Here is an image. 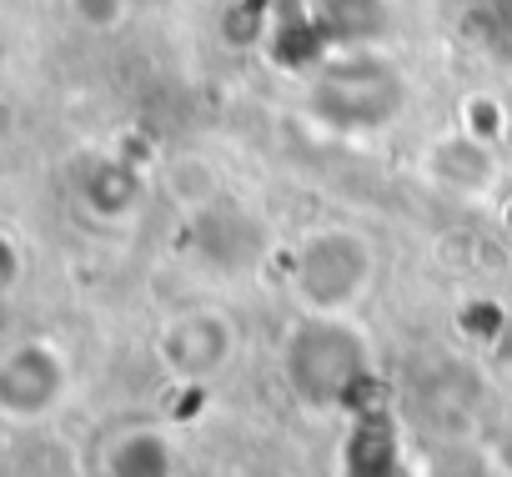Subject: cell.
Masks as SVG:
<instances>
[{
    "mask_svg": "<svg viewBox=\"0 0 512 477\" xmlns=\"http://www.w3.org/2000/svg\"><path fill=\"white\" fill-rule=\"evenodd\" d=\"M282 377L312 412L362 407L372 387V342L352 317H302L282 342Z\"/></svg>",
    "mask_w": 512,
    "mask_h": 477,
    "instance_id": "6da1fadb",
    "label": "cell"
},
{
    "mask_svg": "<svg viewBox=\"0 0 512 477\" xmlns=\"http://www.w3.org/2000/svg\"><path fill=\"white\" fill-rule=\"evenodd\" d=\"M312 116L327 126V131H342V136H372V131H387L402 106H407V81L402 71L377 56L372 46L367 51H347L337 61H327L312 81Z\"/></svg>",
    "mask_w": 512,
    "mask_h": 477,
    "instance_id": "7a4b0ae2",
    "label": "cell"
},
{
    "mask_svg": "<svg viewBox=\"0 0 512 477\" xmlns=\"http://www.w3.org/2000/svg\"><path fill=\"white\" fill-rule=\"evenodd\" d=\"M372 287V247L352 226H322L292 257V292L312 317H352Z\"/></svg>",
    "mask_w": 512,
    "mask_h": 477,
    "instance_id": "3957f363",
    "label": "cell"
},
{
    "mask_svg": "<svg viewBox=\"0 0 512 477\" xmlns=\"http://www.w3.org/2000/svg\"><path fill=\"white\" fill-rule=\"evenodd\" d=\"M236 352V327L226 312H211V307H196V312H181L166 332H161V357L176 377L186 382H206L216 377Z\"/></svg>",
    "mask_w": 512,
    "mask_h": 477,
    "instance_id": "277c9868",
    "label": "cell"
},
{
    "mask_svg": "<svg viewBox=\"0 0 512 477\" xmlns=\"http://www.w3.org/2000/svg\"><path fill=\"white\" fill-rule=\"evenodd\" d=\"M342 477H407L402 437L387 412H377V407L357 412L347 447H342Z\"/></svg>",
    "mask_w": 512,
    "mask_h": 477,
    "instance_id": "5b68a950",
    "label": "cell"
},
{
    "mask_svg": "<svg viewBox=\"0 0 512 477\" xmlns=\"http://www.w3.org/2000/svg\"><path fill=\"white\" fill-rule=\"evenodd\" d=\"M66 387V372H61V357L46 352V347H26L6 362V377H0V402L11 412H46Z\"/></svg>",
    "mask_w": 512,
    "mask_h": 477,
    "instance_id": "8992f818",
    "label": "cell"
},
{
    "mask_svg": "<svg viewBox=\"0 0 512 477\" xmlns=\"http://www.w3.org/2000/svg\"><path fill=\"white\" fill-rule=\"evenodd\" d=\"M312 26L332 46L367 51L377 36H387L392 11H387V0H312Z\"/></svg>",
    "mask_w": 512,
    "mask_h": 477,
    "instance_id": "52a82bcc",
    "label": "cell"
},
{
    "mask_svg": "<svg viewBox=\"0 0 512 477\" xmlns=\"http://www.w3.org/2000/svg\"><path fill=\"white\" fill-rule=\"evenodd\" d=\"M427 171H432V181L442 191L477 196V191L492 186V151H487V141L462 131V136H447V141H437L427 151Z\"/></svg>",
    "mask_w": 512,
    "mask_h": 477,
    "instance_id": "ba28073f",
    "label": "cell"
},
{
    "mask_svg": "<svg viewBox=\"0 0 512 477\" xmlns=\"http://www.w3.org/2000/svg\"><path fill=\"white\" fill-rule=\"evenodd\" d=\"M111 477H176V457H171L166 437L131 432L111 447Z\"/></svg>",
    "mask_w": 512,
    "mask_h": 477,
    "instance_id": "9c48e42d",
    "label": "cell"
},
{
    "mask_svg": "<svg viewBox=\"0 0 512 477\" xmlns=\"http://www.w3.org/2000/svg\"><path fill=\"white\" fill-rule=\"evenodd\" d=\"M427 477H507V472H502L492 457L472 452V447H447V452L432 462Z\"/></svg>",
    "mask_w": 512,
    "mask_h": 477,
    "instance_id": "30bf717a",
    "label": "cell"
},
{
    "mask_svg": "<svg viewBox=\"0 0 512 477\" xmlns=\"http://www.w3.org/2000/svg\"><path fill=\"white\" fill-rule=\"evenodd\" d=\"M502 221H507V231H512V201H507V211H502Z\"/></svg>",
    "mask_w": 512,
    "mask_h": 477,
    "instance_id": "8fae6325",
    "label": "cell"
}]
</instances>
